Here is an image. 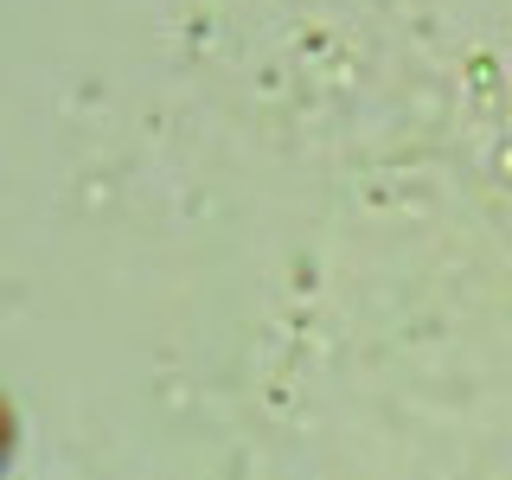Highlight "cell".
<instances>
[{
    "label": "cell",
    "mask_w": 512,
    "mask_h": 480,
    "mask_svg": "<svg viewBox=\"0 0 512 480\" xmlns=\"http://www.w3.org/2000/svg\"><path fill=\"white\" fill-rule=\"evenodd\" d=\"M7 442H13V423H7V404H0V461H7Z\"/></svg>",
    "instance_id": "cell-1"
}]
</instances>
